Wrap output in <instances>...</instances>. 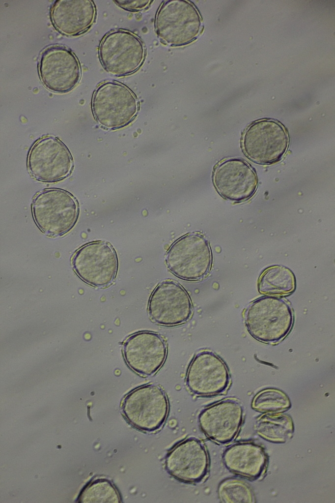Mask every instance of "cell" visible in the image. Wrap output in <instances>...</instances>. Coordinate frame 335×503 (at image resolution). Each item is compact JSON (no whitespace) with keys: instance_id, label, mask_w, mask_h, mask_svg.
Wrapping results in <instances>:
<instances>
[{"instance_id":"cell-1","label":"cell","mask_w":335,"mask_h":503,"mask_svg":"<svg viewBox=\"0 0 335 503\" xmlns=\"http://www.w3.org/2000/svg\"><path fill=\"white\" fill-rule=\"evenodd\" d=\"M245 326L256 340L276 344L290 331L294 322L292 310L285 300L264 296L250 303L244 313Z\"/></svg>"},{"instance_id":"cell-2","label":"cell","mask_w":335,"mask_h":503,"mask_svg":"<svg viewBox=\"0 0 335 503\" xmlns=\"http://www.w3.org/2000/svg\"><path fill=\"white\" fill-rule=\"evenodd\" d=\"M34 220L50 237L63 236L75 226L79 215L75 198L66 191L50 188L36 195L31 205Z\"/></svg>"},{"instance_id":"cell-3","label":"cell","mask_w":335,"mask_h":503,"mask_svg":"<svg viewBox=\"0 0 335 503\" xmlns=\"http://www.w3.org/2000/svg\"><path fill=\"white\" fill-rule=\"evenodd\" d=\"M200 15L190 1L169 0L163 3L155 18L156 33L164 43L173 46L188 44L199 34Z\"/></svg>"},{"instance_id":"cell-4","label":"cell","mask_w":335,"mask_h":503,"mask_svg":"<svg viewBox=\"0 0 335 503\" xmlns=\"http://www.w3.org/2000/svg\"><path fill=\"white\" fill-rule=\"evenodd\" d=\"M91 106L99 124L105 128L116 129L133 119L138 112L139 103L127 87L117 82L106 81L95 90Z\"/></svg>"},{"instance_id":"cell-5","label":"cell","mask_w":335,"mask_h":503,"mask_svg":"<svg viewBox=\"0 0 335 503\" xmlns=\"http://www.w3.org/2000/svg\"><path fill=\"white\" fill-rule=\"evenodd\" d=\"M165 262L168 269L177 277L187 280H198L210 270L212 255L210 245L203 235L186 234L169 247Z\"/></svg>"},{"instance_id":"cell-6","label":"cell","mask_w":335,"mask_h":503,"mask_svg":"<svg viewBox=\"0 0 335 503\" xmlns=\"http://www.w3.org/2000/svg\"><path fill=\"white\" fill-rule=\"evenodd\" d=\"M123 414L135 428L154 432L164 424L168 412V402L159 385L147 384L135 388L124 398Z\"/></svg>"},{"instance_id":"cell-7","label":"cell","mask_w":335,"mask_h":503,"mask_svg":"<svg viewBox=\"0 0 335 503\" xmlns=\"http://www.w3.org/2000/svg\"><path fill=\"white\" fill-rule=\"evenodd\" d=\"M145 54L144 44L132 32L117 30L107 33L99 48V57L110 74L121 77L131 74L142 64Z\"/></svg>"},{"instance_id":"cell-8","label":"cell","mask_w":335,"mask_h":503,"mask_svg":"<svg viewBox=\"0 0 335 503\" xmlns=\"http://www.w3.org/2000/svg\"><path fill=\"white\" fill-rule=\"evenodd\" d=\"M289 143L287 131L277 120L263 119L251 123L242 138L243 151L252 161L268 165L280 160Z\"/></svg>"},{"instance_id":"cell-9","label":"cell","mask_w":335,"mask_h":503,"mask_svg":"<svg viewBox=\"0 0 335 503\" xmlns=\"http://www.w3.org/2000/svg\"><path fill=\"white\" fill-rule=\"evenodd\" d=\"M73 268L84 282L94 287L105 288L114 281L118 271L116 253L108 242L86 243L79 248L72 259Z\"/></svg>"},{"instance_id":"cell-10","label":"cell","mask_w":335,"mask_h":503,"mask_svg":"<svg viewBox=\"0 0 335 503\" xmlns=\"http://www.w3.org/2000/svg\"><path fill=\"white\" fill-rule=\"evenodd\" d=\"M73 162L66 146L58 138L47 136L31 147L28 168L35 179L46 183L61 180L71 173Z\"/></svg>"},{"instance_id":"cell-11","label":"cell","mask_w":335,"mask_h":503,"mask_svg":"<svg viewBox=\"0 0 335 503\" xmlns=\"http://www.w3.org/2000/svg\"><path fill=\"white\" fill-rule=\"evenodd\" d=\"M38 72L44 86L56 93L72 90L80 81L81 66L75 54L59 45L47 47L38 60Z\"/></svg>"},{"instance_id":"cell-12","label":"cell","mask_w":335,"mask_h":503,"mask_svg":"<svg viewBox=\"0 0 335 503\" xmlns=\"http://www.w3.org/2000/svg\"><path fill=\"white\" fill-rule=\"evenodd\" d=\"M151 320L158 325H181L191 317L193 307L189 294L179 283L164 281L154 289L148 306Z\"/></svg>"},{"instance_id":"cell-13","label":"cell","mask_w":335,"mask_h":503,"mask_svg":"<svg viewBox=\"0 0 335 503\" xmlns=\"http://www.w3.org/2000/svg\"><path fill=\"white\" fill-rule=\"evenodd\" d=\"M186 383L189 390L200 396L222 394L230 383L228 369L224 361L215 353L203 351L191 361L187 370Z\"/></svg>"},{"instance_id":"cell-14","label":"cell","mask_w":335,"mask_h":503,"mask_svg":"<svg viewBox=\"0 0 335 503\" xmlns=\"http://www.w3.org/2000/svg\"><path fill=\"white\" fill-rule=\"evenodd\" d=\"M122 353L127 365L141 376L155 374L164 364L167 354L165 340L151 331L136 332L124 342Z\"/></svg>"},{"instance_id":"cell-15","label":"cell","mask_w":335,"mask_h":503,"mask_svg":"<svg viewBox=\"0 0 335 503\" xmlns=\"http://www.w3.org/2000/svg\"><path fill=\"white\" fill-rule=\"evenodd\" d=\"M165 465L167 471L175 479L187 483H198L208 474V452L201 441L188 438L171 449L166 457Z\"/></svg>"},{"instance_id":"cell-16","label":"cell","mask_w":335,"mask_h":503,"mask_svg":"<svg viewBox=\"0 0 335 503\" xmlns=\"http://www.w3.org/2000/svg\"><path fill=\"white\" fill-rule=\"evenodd\" d=\"M213 181L222 197L237 202L251 198L257 186L254 170L248 162L238 158L226 159L218 164L214 169Z\"/></svg>"},{"instance_id":"cell-17","label":"cell","mask_w":335,"mask_h":503,"mask_svg":"<svg viewBox=\"0 0 335 503\" xmlns=\"http://www.w3.org/2000/svg\"><path fill=\"white\" fill-rule=\"evenodd\" d=\"M243 410L235 400L226 399L207 407L198 416L200 428L212 441L226 444L233 441L241 428Z\"/></svg>"},{"instance_id":"cell-18","label":"cell","mask_w":335,"mask_h":503,"mask_svg":"<svg viewBox=\"0 0 335 503\" xmlns=\"http://www.w3.org/2000/svg\"><path fill=\"white\" fill-rule=\"evenodd\" d=\"M96 11L90 0H57L51 10L55 28L62 34L77 36L86 31L93 24Z\"/></svg>"},{"instance_id":"cell-19","label":"cell","mask_w":335,"mask_h":503,"mask_svg":"<svg viewBox=\"0 0 335 503\" xmlns=\"http://www.w3.org/2000/svg\"><path fill=\"white\" fill-rule=\"evenodd\" d=\"M223 460L231 472L254 480L264 473L267 456L261 446L251 442H241L226 448L223 453Z\"/></svg>"},{"instance_id":"cell-20","label":"cell","mask_w":335,"mask_h":503,"mask_svg":"<svg viewBox=\"0 0 335 503\" xmlns=\"http://www.w3.org/2000/svg\"><path fill=\"white\" fill-rule=\"evenodd\" d=\"M295 288L293 273L287 267L281 266L268 267L261 274L258 282L259 293L271 296L289 295Z\"/></svg>"},{"instance_id":"cell-21","label":"cell","mask_w":335,"mask_h":503,"mask_svg":"<svg viewBox=\"0 0 335 503\" xmlns=\"http://www.w3.org/2000/svg\"><path fill=\"white\" fill-rule=\"evenodd\" d=\"M254 429L257 434L268 441L284 443L290 440L294 432L291 417L284 414H266L257 419Z\"/></svg>"},{"instance_id":"cell-22","label":"cell","mask_w":335,"mask_h":503,"mask_svg":"<svg viewBox=\"0 0 335 503\" xmlns=\"http://www.w3.org/2000/svg\"><path fill=\"white\" fill-rule=\"evenodd\" d=\"M252 407L266 414L281 413L291 406L288 396L282 391L274 388L264 389L253 398Z\"/></svg>"},{"instance_id":"cell-23","label":"cell","mask_w":335,"mask_h":503,"mask_svg":"<svg viewBox=\"0 0 335 503\" xmlns=\"http://www.w3.org/2000/svg\"><path fill=\"white\" fill-rule=\"evenodd\" d=\"M219 497L222 503H255L253 491L245 481L236 478H227L222 481L218 488Z\"/></svg>"},{"instance_id":"cell-24","label":"cell","mask_w":335,"mask_h":503,"mask_svg":"<svg viewBox=\"0 0 335 503\" xmlns=\"http://www.w3.org/2000/svg\"><path fill=\"white\" fill-rule=\"evenodd\" d=\"M84 503H120L121 498L114 486L107 480H97L88 486L81 496Z\"/></svg>"},{"instance_id":"cell-25","label":"cell","mask_w":335,"mask_h":503,"mask_svg":"<svg viewBox=\"0 0 335 503\" xmlns=\"http://www.w3.org/2000/svg\"><path fill=\"white\" fill-rule=\"evenodd\" d=\"M114 2L121 8L132 12L142 10L151 2L150 0H115Z\"/></svg>"}]
</instances>
